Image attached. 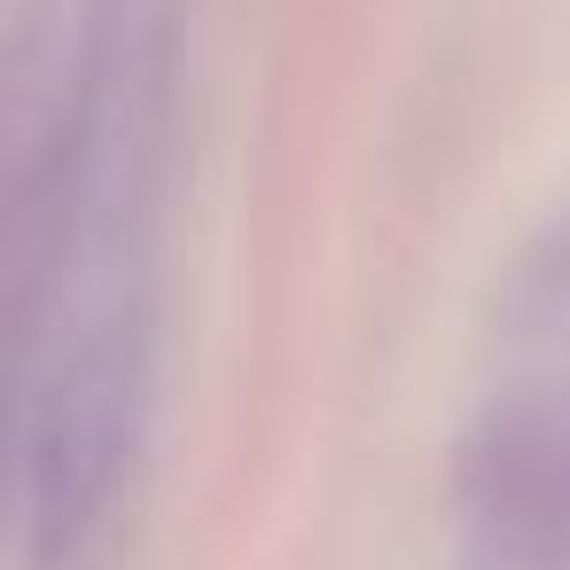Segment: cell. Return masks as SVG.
I'll return each instance as SVG.
<instances>
[]
</instances>
